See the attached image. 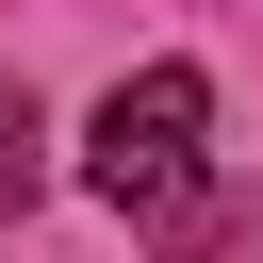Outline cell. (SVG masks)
<instances>
[{"label": "cell", "mask_w": 263, "mask_h": 263, "mask_svg": "<svg viewBox=\"0 0 263 263\" xmlns=\"http://www.w3.org/2000/svg\"><path fill=\"white\" fill-rule=\"evenodd\" d=\"M197 164H214V82L197 66H132L99 115H82V181L148 230V214H181L197 197Z\"/></svg>", "instance_id": "obj_1"}, {"label": "cell", "mask_w": 263, "mask_h": 263, "mask_svg": "<svg viewBox=\"0 0 263 263\" xmlns=\"http://www.w3.org/2000/svg\"><path fill=\"white\" fill-rule=\"evenodd\" d=\"M33 181H49V148H33V99H16V82H0V214H16V197H33Z\"/></svg>", "instance_id": "obj_2"}]
</instances>
